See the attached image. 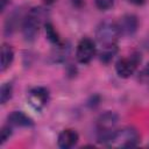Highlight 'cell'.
Masks as SVG:
<instances>
[{"label": "cell", "instance_id": "6da1fadb", "mask_svg": "<svg viewBox=\"0 0 149 149\" xmlns=\"http://www.w3.org/2000/svg\"><path fill=\"white\" fill-rule=\"evenodd\" d=\"M47 10L43 7H33L22 20V34L26 41L33 42L36 40L40 28L45 23Z\"/></svg>", "mask_w": 149, "mask_h": 149}, {"label": "cell", "instance_id": "7a4b0ae2", "mask_svg": "<svg viewBox=\"0 0 149 149\" xmlns=\"http://www.w3.org/2000/svg\"><path fill=\"white\" fill-rule=\"evenodd\" d=\"M139 141L140 135L134 127H123L121 129H115L105 144L115 148H132L136 147Z\"/></svg>", "mask_w": 149, "mask_h": 149}, {"label": "cell", "instance_id": "3957f363", "mask_svg": "<svg viewBox=\"0 0 149 149\" xmlns=\"http://www.w3.org/2000/svg\"><path fill=\"white\" fill-rule=\"evenodd\" d=\"M120 31L116 22L112 20H105L100 22L95 29V38L100 44V48L116 45Z\"/></svg>", "mask_w": 149, "mask_h": 149}, {"label": "cell", "instance_id": "277c9868", "mask_svg": "<svg viewBox=\"0 0 149 149\" xmlns=\"http://www.w3.org/2000/svg\"><path fill=\"white\" fill-rule=\"evenodd\" d=\"M118 123V115L114 112H105L97 120V135L98 141L105 144L111 137L112 133L115 130V126Z\"/></svg>", "mask_w": 149, "mask_h": 149}, {"label": "cell", "instance_id": "5b68a950", "mask_svg": "<svg viewBox=\"0 0 149 149\" xmlns=\"http://www.w3.org/2000/svg\"><path fill=\"white\" fill-rule=\"evenodd\" d=\"M141 63V55L139 52H132L127 57L120 58L115 64V71L121 78H129L136 71Z\"/></svg>", "mask_w": 149, "mask_h": 149}, {"label": "cell", "instance_id": "8992f818", "mask_svg": "<svg viewBox=\"0 0 149 149\" xmlns=\"http://www.w3.org/2000/svg\"><path fill=\"white\" fill-rule=\"evenodd\" d=\"M95 52H97V47L94 41L88 37H83L77 44L76 58L80 64H87L95 56Z\"/></svg>", "mask_w": 149, "mask_h": 149}, {"label": "cell", "instance_id": "52a82bcc", "mask_svg": "<svg viewBox=\"0 0 149 149\" xmlns=\"http://www.w3.org/2000/svg\"><path fill=\"white\" fill-rule=\"evenodd\" d=\"M49 100V92L45 87H33L28 92V102L29 105L36 109L41 111Z\"/></svg>", "mask_w": 149, "mask_h": 149}, {"label": "cell", "instance_id": "ba28073f", "mask_svg": "<svg viewBox=\"0 0 149 149\" xmlns=\"http://www.w3.org/2000/svg\"><path fill=\"white\" fill-rule=\"evenodd\" d=\"M119 31H120V36H132L136 33L137 28H139V20L137 16L134 14H125L123 16H121L119 19V21L116 22Z\"/></svg>", "mask_w": 149, "mask_h": 149}, {"label": "cell", "instance_id": "9c48e42d", "mask_svg": "<svg viewBox=\"0 0 149 149\" xmlns=\"http://www.w3.org/2000/svg\"><path fill=\"white\" fill-rule=\"evenodd\" d=\"M7 123L13 127H31L34 126V121L30 116L21 111H14L7 116Z\"/></svg>", "mask_w": 149, "mask_h": 149}, {"label": "cell", "instance_id": "30bf717a", "mask_svg": "<svg viewBox=\"0 0 149 149\" xmlns=\"http://www.w3.org/2000/svg\"><path fill=\"white\" fill-rule=\"evenodd\" d=\"M78 133L73 129H64L63 132H61V134L58 135V147L62 149H69L72 148L77 142H78Z\"/></svg>", "mask_w": 149, "mask_h": 149}, {"label": "cell", "instance_id": "8fae6325", "mask_svg": "<svg viewBox=\"0 0 149 149\" xmlns=\"http://www.w3.org/2000/svg\"><path fill=\"white\" fill-rule=\"evenodd\" d=\"M14 59V51H13V48L7 44V43H3L1 45V63H0V70L3 72L5 70H7L12 62Z\"/></svg>", "mask_w": 149, "mask_h": 149}, {"label": "cell", "instance_id": "7c38bea8", "mask_svg": "<svg viewBox=\"0 0 149 149\" xmlns=\"http://www.w3.org/2000/svg\"><path fill=\"white\" fill-rule=\"evenodd\" d=\"M44 31H45V36H47V38H48L55 47H56V45H62V44H63V42H62V40H61V37H59L57 30H56L55 27L52 26V23H50V22H45V23H44Z\"/></svg>", "mask_w": 149, "mask_h": 149}, {"label": "cell", "instance_id": "4fadbf2b", "mask_svg": "<svg viewBox=\"0 0 149 149\" xmlns=\"http://www.w3.org/2000/svg\"><path fill=\"white\" fill-rule=\"evenodd\" d=\"M20 19H21V14L17 12H14L8 16V19L5 22V34L6 35H10L16 29V26H17V22L20 21Z\"/></svg>", "mask_w": 149, "mask_h": 149}, {"label": "cell", "instance_id": "5bb4252c", "mask_svg": "<svg viewBox=\"0 0 149 149\" xmlns=\"http://www.w3.org/2000/svg\"><path fill=\"white\" fill-rule=\"evenodd\" d=\"M118 52V47L113 45V47H105V48H100L99 50V57L100 61L104 63H108Z\"/></svg>", "mask_w": 149, "mask_h": 149}, {"label": "cell", "instance_id": "9a60e30c", "mask_svg": "<svg viewBox=\"0 0 149 149\" xmlns=\"http://www.w3.org/2000/svg\"><path fill=\"white\" fill-rule=\"evenodd\" d=\"M13 94V85L12 83H3L0 88V102L1 105H5Z\"/></svg>", "mask_w": 149, "mask_h": 149}, {"label": "cell", "instance_id": "2e32d148", "mask_svg": "<svg viewBox=\"0 0 149 149\" xmlns=\"http://www.w3.org/2000/svg\"><path fill=\"white\" fill-rule=\"evenodd\" d=\"M13 133V126H10L9 123L2 126L1 130H0V144H3L12 135Z\"/></svg>", "mask_w": 149, "mask_h": 149}, {"label": "cell", "instance_id": "e0dca14e", "mask_svg": "<svg viewBox=\"0 0 149 149\" xmlns=\"http://www.w3.org/2000/svg\"><path fill=\"white\" fill-rule=\"evenodd\" d=\"M94 1H95V6L101 10H106L111 8L114 3V0H94Z\"/></svg>", "mask_w": 149, "mask_h": 149}, {"label": "cell", "instance_id": "ac0fdd59", "mask_svg": "<svg viewBox=\"0 0 149 149\" xmlns=\"http://www.w3.org/2000/svg\"><path fill=\"white\" fill-rule=\"evenodd\" d=\"M8 2H9V0H0V3H1L0 9H1V12H3V10L6 9V6H7Z\"/></svg>", "mask_w": 149, "mask_h": 149}, {"label": "cell", "instance_id": "d6986e66", "mask_svg": "<svg viewBox=\"0 0 149 149\" xmlns=\"http://www.w3.org/2000/svg\"><path fill=\"white\" fill-rule=\"evenodd\" d=\"M130 3L133 5H136V6H140V5H143L146 2V0H128Z\"/></svg>", "mask_w": 149, "mask_h": 149}, {"label": "cell", "instance_id": "ffe728a7", "mask_svg": "<svg viewBox=\"0 0 149 149\" xmlns=\"http://www.w3.org/2000/svg\"><path fill=\"white\" fill-rule=\"evenodd\" d=\"M142 73L144 74V76H148L149 77V63L146 65V68L143 69V71H142Z\"/></svg>", "mask_w": 149, "mask_h": 149}, {"label": "cell", "instance_id": "44dd1931", "mask_svg": "<svg viewBox=\"0 0 149 149\" xmlns=\"http://www.w3.org/2000/svg\"><path fill=\"white\" fill-rule=\"evenodd\" d=\"M144 45H146V48H147V49H149V35H148V37L146 38V42H144Z\"/></svg>", "mask_w": 149, "mask_h": 149}, {"label": "cell", "instance_id": "7402d4cb", "mask_svg": "<svg viewBox=\"0 0 149 149\" xmlns=\"http://www.w3.org/2000/svg\"><path fill=\"white\" fill-rule=\"evenodd\" d=\"M43 2H44V3H47V5H51V3H54V2H55V0H43Z\"/></svg>", "mask_w": 149, "mask_h": 149}]
</instances>
